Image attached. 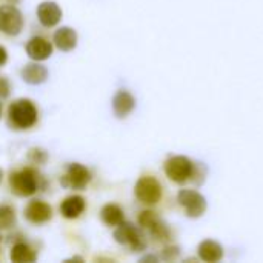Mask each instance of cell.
Segmentation results:
<instances>
[{"label":"cell","mask_w":263,"mask_h":263,"mask_svg":"<svg viewBox=\"0 0 263 263\" xmlns=\"http://www.w3.org/2000/svg\"><path fill=\"white\" fill-rule=\"evenodd\" d=\"M177 203L190 219H199L206 213V199L197 190H180L177 194Z\"/></svg>","instance_id":"8992f818"},{"label":"cell","mask_w":263,"mask_h":263,"mask_svg":"<svg viewBox=\"0 0 263 263\" xmlns=\"http://www.w3.org/2000/svg\"><path fill=\"white\" fill-rule=\"evenodd\" d=\"M15 210L11 205L0 203V230H9L15 225Z\"/></svg>","instance_id":"ffe728a7"},{"label":"cell","mask_w":263,"mask_h":263,"mask_svg":"<svg viewBox=\"0 0 263 263\" xmlns=\"http://www.w3.org/2000/svg\"><path fill=\"white\" fill-rule=\"evenodd\" d=\"M2 179H3V171L0 170V183H2Z\"/></svg>","instance_id":"484cf974"},{"label":"cell","mask_w":263,"mask_h":263,"mask_svg":"<svg viewBox=\"0 0 263 263\" xmlns=\"http://www.w3.org/2000/svg\"><path fill=\"white\" fill-rule=\"evenodd\" d=\"M37 18L45 28H52L62 20V9L55 2H42L37 6Z\"/></svg>","instance_id":"8fae6325"},{"label":"cell","mask_w":263,"mask_h":263,"mask_svg":"<svg viewBox=\"0 0 263 263\" xmlns=\"http://www.w3.org/2000/svg\"><path fill=\"white\" fill-rule=\"evenodd\" d=\"M114 239L117 243L128 247L133 253H143L148 247L142 230H139L137 227H134L133 223H128L125 220L116 227Z\"/></svg>","instance_id":"5b68a950"},{"label":"cell","mask_w":263,"mask_h":263,"mask_svg":"<svg viewBox=\"0 0 263 263\" xmlns=\"http://www.w3.org/2000/svg\"><path fill=\"white\" fill-rule=\"evenodd\" d=\"M179 256H180V248L176 247V245H166L163 248V251H162V259L163 260H168V262L176 260Z\"/></svg>","instance_id":"7402d4cb"},{"label":"cell","mask_w":263,"mask_h":263,"mask_svg":"<svg viewBox=\"0 0 263 263\" xmlns=\"http://www.w3.org/2000/svg\"><path fill=\"white\" fill-rule=\"evenodd\" d=\"M26 54L29 59H32L35 62L46 60L52 54V45L43 37H32L26 43Z\"/></svg>","instance_id":"5bb4252c"},{"label":"cell","mask_w":263,"mask_h":263,"mask_svg":"<svg viewBox=\"0 0 263 263\" xmlns=\"http://www.w3.org/2000/svg\"><path fill=\"white\" fill-rule=\"evenodd\" d=\"M37 122V108L29 99H17L8 108V123L14 129H29Z\"/></svg>","instance_id":"7a4b0ae2"},{"label":"cell","mask_w":263,"mask_h":263,"mask_svg":"<svg viewBox=\"0 0 263 263\" xmlns=\"http://www.w3.org/2000/svg\"><path fill=\"white\" fill-rule=\"evenodd\" d=\"M0 248H2V237H0Z\"/></svg>","instance_id":"f1b7e54d"},{"label":"cell","mask_w":263,"mask_h":263,"mask_svg":"<svg viewBox=\"0 0 263 263\" xmlns=\"http://www.w3.org/2000/svg\"><path fill=\"white\" fill-rule=\"evenodd\" d=\"M11 92V85L6 77H0V99H6Z\"/></svg>","instance_id":"603a6c76"},{"label":"cell","mask_w":263,"mask_h":263,"mask_svg":"<svg viewBox=\"0 0 263 263\" xmlns=\"http://www.w3.org/2000/svg\"><path fill=\"white\" fill-rule=\"evenodd\" d=\"M28 159H29V162H32L34 165H42V163H45V162H46L48 154H46V151H43V149H37V148H34V149H29V153H28Z\"/></svg>","instance_id":"44dd1931"},{"label":"cell","mask_w":263,"mask_h":263,"mask_svg":"<svg viewBox=\"0 0 263 263\" xmlns=\"http://www.w3.org/2000/svg\"><path fill=\"white\" fill-rule=\"evenodd\" d=\"M52 42L55 48L63 52L72 51L77 46V32L69 26H62L54 32Z\"/></svg>","instance_id":"9a60e30c"},{"label":"cell","mask_w":263,"mask_h":263,"mask_svg":"<svg viewBox=\"0 0 263 263\" xmlns=\"http://www.w3.org/2000/svg\"><path fill=\"white\" fill-rule=\"evenodd\" d=\"M22 79L29 85H40L48 79V69L40 63H28L22 69Z\"/></svg>","instance_id":"e0dca14e"},{"label":"cell","mask_w":263,"mask_h":263,"mask_svg":"<svg viewBox=\"0 0 263 263\" xmlns=\"http://www.w3.org/2000/svg\"><path fill=\"white\" fill-rule=\"evenodd\" d=\"M91 179H92L91 171L86 166H83L80 163H71V165H68L66 173L62 176L60 185L68 190L82 191L89 185Z\"/></svg>","instance_id":"ba28073f"},{"label":"cell","mask_w":263,"mask_h":263,"mask_svg":"<svg viewBox=\"0 0 263 263\" xmlns=\"http://www.w3.org/2000/svg\"><path fill=\"white\" fill-rule=\"evenodd\" d=\"M100 217H102L103 223L108 225V227H117V225H120L125 220L123 210L119 205H116V203L105 205L102 208V211H100Z\"/></svg>","instance_id":"d6986e66"},{"label":"cell","mask_w":263,"mask_h":263,"mask_svg":"<svg viewBox=\"0 0 263 263\" xmlns=\"http://www.w3.org/2000/svg\"><path fill=\"white\" fill-rule=\"evenodd\" d=\"M137 222L142 230H145L149 237L159 243H168L173 240V233L170 227L154 213V211H142L137 217Z\"/></svg>","instance_id":"277c9868"},{"label":"cell","mask_w":263,"mask_h":263,"mask_svg":"<svg viewBox=\"0 0 263 263\" xmlns=\"http://www.w3.org/2000/svg\"><path fill=\"white\" fill-rule=\"evenodd\" d=\"M0 117H2V103H0Z\"/></svg>","instance_id":"83f0119b"},{"label":"cell","mask_w":263,"mask_h":263,"mask_svg":"<svg viewBox=\"0 0 263 263\" xmlns=\"http://www.w3.org/2000/svg\"><path fill=\"white\" fill-rule=\"evenodd\" d=\"M134 108H136V99L131 92L120 89L112 97V111L119 119L128 117L134 111Z\"/></svg>","instance_id":"7c38bea8"},{"label":"cell","mask_w":263,"mask_h":263,"mask_svg":"<svg viewBox=\"0 0 263 263\" xmlns=\"http://www.w3.org/2000/svg\"><path fill=\"white\" fill-rule=\"evenodd\" d=\"M140 262H157V257L156 256H146V257H142Z\"/></svg>","instance_id":"d4e9b609"},{"label":"cell","mask_w":263,"mask_h":263,"mask_svg":"<svg viewBox=\"0 0 263 263\" xmlns=\"http://www.w3.org/2000/svg\"><path fill=\"white\" fill-rule=\"evenodd\" d=\"M86 208V202L82 196H69L60 205V213L65 219H77Z\"/></svg>","instance_id":"2e32d148"},{"label":"cell","mask_w":263,"mask_h":263,"mask_svg":"<svg viewBox=\"0 0 263 263\" xmlns=\"http://www.w3.org/2000/svg\"><path fill=\"white\" fill-rule=\"evenodd\" d=\"M6 60H8V52H6V49L0 45V68L6 63Z\"/></svg>","instance_id":"cb8c5ba5"},{"label":"cell","mask_w":263,"mask_h":263,"mask_svg":"<svg viewBox=\"0 0 263 263\" xmlns=\"http://www.w3.org/2000/svg\"><path fill=\"white\" fill-rule=\"evenodd\" d=\"M9 257H11L12 262L15 263H32L35 262L37 254H35V251H34L29 245H26V243H23V242H17V243L11 248Z\"/></svg>","instance_id":"ac0fdd59"},{"label":"cell","mask_w":263,"mask_h":263,"mask_svg":"<svg viewBox=\"0 0 263 263\" xmlns=\"http://www.w3.org/2000/svg\"><path fill=\"white\" fill-rule=\"evenodd\" d=\"M23 29V15L14 5L0 6V32L6 35H18Z\"/></svg>","instance_id":"9c48e42d"},{"label":"cell","mask_w":263,"mask_h":263,"mask_svg":"<svg viewBox=\"0 0 263 263\" xmlns=\"http://www.w3.org/2000/svg\"><path fill=\"white\" fill-rule=\"evenodd\" d=\"M9 186L15 196L31 197L40 190V174L31 166L14 171L9 176Z\"/></svg>","instance_id":"3957f363"},{"label":"cell","mask_w":263,"mask_h":263,"mask_svg":"<svg viewBox=\"0 0 263 263\" xmlns=\"http://www.w3.org/2000/svg\"><path fill=\"white\" fill-rule=\"evenodd\" d=\"M51 217H52V208L43 200L34 199L25 208V219L34 225H43L49 222Z\"/></svg>","instance_id":"30bf717a"},{"label":"cell","mask_w":263,"mask_h":263,"mask_svg":"<svg viewBox=\"0 0 263 263\" xmlns=\"http://www.w3.org/2000/svg\"><path fill=\"white\" fill-rule=\"evenodd\" d=\"M8 2H11V3H17L18 0H8Z\"/></svg>","instance_id":"4316f807"},{"label":"cell","mask_w":263,"mask_h":263,"mask_svg":"<svg viewBox=\"0 0 263 263\" xmlns=\"http://www.w3.org/2000/svg\"><path fill=\"white\" fill-rule=\"evenodd\" d=\"M136 199L143 205H157L162 200L163 190L160 182L153 176H142L134 186Z\"/></svg>","instance_id":"52a82bcc"},{"label":"cell","mask_w":263,"mask_h":263,"mask_svg":"<svg viewBox=\"0 0 263 263\" xmlns=\"http://www.w3.org/2000/svg\"><path fill=\"white\" fill-rule=\"evenodd\" d=\"M197 256L203 262L217 263L223 259L225 250H223V247L219 242L208 239V240H203V242L199 243V247H197Z\"/></svg>","instance_id":"4fadbf2b"},{"label":"cell","mask_w":263,"mask_h":263,"mask_svg":"<svg viewBox=\"0 0 263 263\" xmlns=\"http://www.w3.org/2000/svg\"><path fill=\"white\" fill-rule=\"evenodd\" d=\"M163 171L166 177L177 183V185H186V183H196L200 185L205 182V174L202 173V165L196 163L186 156H171L163 163Z\"/></svg>","instance_id":"6da1fadb"}]
</instances>
